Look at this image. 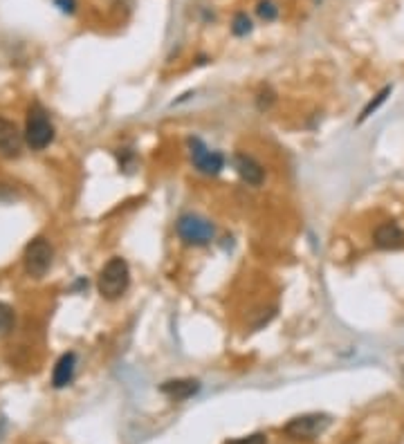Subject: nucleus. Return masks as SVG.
Wrapping results in <instances>:
<instances>
[{"label":"nucleus","instance_id":"7","mask_svg":"<svg viewBox=\"0 0 404 444\" xmlns=\"http://www.w3.org/2000/svg\"><path fill=\"white\" fill-rule=\"evenodd\" d=\"M25 135L14 121L0 117V155L3 158H19L23 151Z\"/></svg>","mask_w":404,"mask_h":444},{"label":"nucleus","instance_id":"11","mask_svg":"<svg viewBox=\"0 0 404 444\" xmlns=\"http://www.w3.org/2000/svg\"><path fill=\"white\" fill-rule=\"evenodd\" d=\"M74 370H77V355L74 352H65L54 366V372H52V386L54 388H63L70 381L74 379Z\"/></svg>","mask_w":404,"mask_h":444},{"label":"nucleus","instance_id":"18","mask_svg":"<svg viewBox=\"0 0 404 444\" xmlns=\"http://www.w3.org/2000/svg\"><path fill=\"white\" fill-rule=\"evenodd\" d=\"M54 3L63 14H74V7H77L74 0H54Z\"/></svg>","mask_w":404,"mask_h":444},{"label":"nucleus","instance_id":"6","mask_svg":"<svg viewBox=\"0 0 404 444\" xmlns=\"http://www.w3.org/2000/svg\"><path fill=\"white\" fill-rule=\"evenodd\" d=\"M189 153H191V162L200 173L205 176H218L225 167V158L223 153L218 151H209V148L200 142L198 137L189 139Z\"/></svg>","mask_w":404,"mask_h":444},{"label":"nucleus","instance_id":"10","mask_svg":"<svg viewBox=\"0 0 404 444\" xmlns=\"http://www.w3.org/2000/svg\"><path fill=\"white\" fill-rule=\"evenodd\" d=\"M162 393L173 399V402H184V399L193 397L200 390L198 379H169L160 386Z\"/></svg>","mask_w":404,"mask_h":444},{"label":"nucleus","instance_id":"16","mask_svg":"<svg viewBox=\"0 0 404 444\" xmlns=\"http://www.w3.org/2000/svg\"><path fill=\"white\" fill-rule=\"evenodd\" d=\"M225 444H267V435L265 433H252V435H245V438L227 440Z\"/></svg>","mask_w":404,"mask_h":444},{"label":"nucleus","instance_id":"8","mask_svg":"<svg viewBox=\"0 0 404 444\" xmlns=\"http://www.w3.org/2000/svg\"><path fill=\"white\" fill-rule=\"evenodd\" d=\"M373 242L377 249H402L404 247V229L398 222H382L373 233Z\"/></svg>","mask_w":404,"mask_h":444},{"label":"nucleus","instance_id":"17","mask_svg":"<svg viewBox=\"0 0 404 444\" xmlns=\"http://www.w3.org/2000/svg\"><path fill=\"white\" fill-rule=\"evenodd\" d=\"M272 103H274V92H270V90H265V92H261L259 94V99H256V106H259V110H267Z\"/></svg>","mask_w":404,"mask_h":444},{"label":"nucleus","instance_id":"1","mask_svg":"<svg viewBox=\"0 0 404 444\" xmlns=\"http://www.w3.org/2000/svg\"><path fill=\"white\" fill-rule=\"evenodd\" d=\"M130 285V269L124 258H110L106 265L101 267L99 278H97V290L106 301H117L126 294Z\"/></svg>","mask_w":404,"mask_h":444},{"label":"nucleus","instance_id":"15","mask_svg":"<svg viewBox=\"0 0 404 444\" xmlns=\"http://www.w3.org/2000/svg\"><path fill=\"white\" fill-rule=\"evenodd\" d=\"M14 326V312L10 306H5V303H0V332H10Z\"/></svg>","mask_w":404,"mask_h":444},{"label":"nucleus","instance_id":"12","mask_svg":"<svg viewBox=\"0 0 404 444\" xmlns=\"http://www.w3.org/2000/svg\"><path fill=\"white\" fill-rule=\"evenodd\" d=\"M391 90H393V88H391V85H386V88H382L380 92H377V94H375V99H371V101H368V103H366V108L362 110V115H359V124H362V121H366V119H368V117H371V115H373V112H375L377 108H380V106H382V103H384L386 99H389Z\"/></svg>","mask_w":404,"mask_h":444},{"label":"nucleus","instance_id":"13","mask_svg":"<svg viewBox=\"0 0 404 444\" xmlns=\"http://www.w3.org/2000/svg\"><path fill=\"white\" fill-rule=\"evenodd\" d=\"M232 32L236 34V36H248V34L252 32V21H250V16L245 14V12H239L234 16V23H232Z\"/></svg>","mask_w":404,"mask_h":444},{"label":"nucleus","instance_id":"14","mask_svg":"<svg viewBox=\"0 0 404 444\" xmlns=\"http://www.w3.org/2000/svg\"><path fill=\"white\" fill-rule=\"evenodd\" d=\"M256 14H259V19H263L265 23H272V21H276L279 7L272 3V0H263V3H259V7H256Z\"/></svg>","mask_w":404,"mask_h":444},{"label":"nucleus","instance_id":"4","mask_svg":"<svg viewBox=\"0 0 404 444\" xmlns=\"http://www.w3.org/2000/svg\"><path fill=\"white\" fill-rule=\"evenodd\" d=\"M330 422H332L330 415H326V413H305V415L292 417V420L283 426V431L292 440H314L328 429Z\"/></svg>","mask_w":404,"mask_h":444},{"label":"nucleus","instance_id":"5","mask_svg":"<svg viewBox=\"0 0 404 444\" xmlns=\"http://www.w3.org/2000/svg\"><path fill=\"white\" fill-rule=\"evenodd\" d=\"M52 258H54V249H52L48 238H34L23 254L25 272L34 278H43L52 267Z\"/></svg>","mask_w":404,"mask_h":444},{"label":"nucleus","instance_id":"2","mask_svg":"<svg viewBox=\"0 0 404 444\" xmlns=\"http://www.w3.org/2000/svg\"><path fill=\"white\" fill-rule=\"evenodd\" d=\"M54 142V126H52L48 110L41 103H32L28 110V124H25V144L32 151H43Z\"/></svg>","mask_w":404,"mask_h":444},{"label":"nucleus","instance_id":"9","mask_svg":"<svg viewBox=\"0 0 404 444\" xmlns=\"http://www.w3.org/2000/svg\"><path fill=\"white\" fill-rule=\"evenodd\" d=\"M234 167H236V171H239V176L252 187H261L263 180H265V171H263V167L252 158V155L239 153L234 158Z\"/></svg>","mask_w":404,"mask_h":444},{"label":"nucleus","instance_id":"3","mask_svg":"<svg viewBox=\"0 0 404 444\" xmlns=\"http://www.w3.org/2000/svg\"><path fill=\"white\" fill-rule=\"evenodd\" d=\"M175 229H178V236L184 242H187V245H193V247H205L216 236L214 224L209 222L207 218H202L198 213H184V215H180V220H178V224H175Z\"/></svg>","mask_w":404,"mask_h":444}]
</instances>
